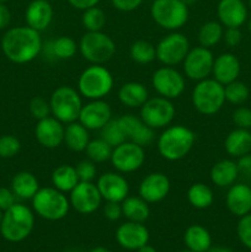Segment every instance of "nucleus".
Masks as SVG:
<instances>
[{"label": "nucleus", "instance_id": "1", "mask_svg": "<svg viewBox=\"0 0 251 252\" xmlns=\"http://www.w3.org/2000/svg\"><path fill=\"white\" fill-rule=\"evenodd\" d=\"M43 42L41 32L30 26L11 27L1 38V51L10 62L26 64L41 54Z\"/></svg>", "mask_w": 251, "mask_h": 252}, {"label": "nucleus", "instance_id": "2", "mask_svg": "<svg viewBox=\"0 0 251 252\" xmlns=\"http://www.w3.org/2000/svg\"><path fill=\"white\" fill-rule=\"evenodd\" d=\"M196 142V134L188 127L175 125L164 128L157 137V148L160 157L167 161H179L188 155Z\"/></svg>", "mask_w": 251, "mask_h": 252}, {"label": "nucleus", "instance_id": "3", "mask_svg": "<svg viewBox=\"0 0 251 252\" xmlns=\"http://www.w3.org/2000/svg\"><path fill=\"white\" fill-rule=\"evenodd\" d=\"M34 226V212L26 204L15 203L2 214L0 234L9 243H21L31 235Z\"/></svg>", "mask_w": 251, "mask_h": 252}, {"label": "nucleus", "instance_id": "4", "mask_svg": "<svg viewBox=\"0 0 251 252\" xmlns=\"http://www.w3.org/2000/svg\"><path fill=\"white\" fill-rule=\"evenodd\" d=\"M115 79L103 64H90L78 79V91L86 100H103L112 91Z\"/></svg>", "mask_w": 251, "mask_h": 252}, {"label": "nucleus", "instance_id": "5", "mask_svg": "<svg viewBox=\"0 0 251 252\" xmlns=\"http://www.w3.org/2000/svg\"><path fill=\"white\" fill-rule=\"evenodd\" d=\"M31 201L34 214L49 221L65 218L71 208L66 193H63L53 186L39 189Z\"/></svg>", "mask_w": 251, "mask_h": 252}, {"label": "nucleus", "instance_id": "6", "mask_svg": "<svg viewBox=\"0 0 251 252\" xmlns=\"http://www.w3.org/2000/svg\"><path fill=\"white\" fill-rule=\"evenodd\" d=\"M191 100L194 110L198 113L203 116L216 115L226 102L224 85L213 78L197 81L192 90Z\"/></svg>", "mask_w": 251, "mask_h": 252}, {"label": "nucleus", "instance_id": "7", "mask_svg": "<svg viewBox=\"0 0 251 252\" xmlns=\"http://www.w3.org/2000/svg\"><path fill=\"white\" fill-rule=\"evenodd\" d=\"M51 115L63 125L76 122L79 120L83 100L78 89L68 85H62L52 93L49 98Z\"/></svg>", "mask_w": 251, "mask_h": 252}, {"label": "nucleus", "instance_id": "8", "mask_svg": "<svg viewBox=\"0 0 251 252\" xmlns=\"http://www.w3.org/2000/svg\"><path fill=\"white\" fill-rule=\"evenodd\" d=\"M153 21L167 31H179L188 21V6L182 0H154L150 6Z\"/></svg>", "mask_w": 251, "mask_h": 252}, {"label": "nucleus", "instance_id": "9", "mask_svg": "<svg viewBox=\"0 0 251 252\" xmlns=\"http://www.w3.org/2000/svg\"><path fill=\"white\" fill-rule=\"evenodd\" d=\"M81 57L90 64H105L116 53V43L102 31L85 32L79 42Z\"/></svg>", "mask_w": 251, "mask_h": 252}, {"label": "nucleus", "instance_id": "10", "mask_svg": "<svg viewBox=\"0 0 251 252\" xmlns=\"http://www.w3.org/2000/svg\"><path fill=\"white\" fill-rule=\"evenodd\" d=\"M176 116V108L169 98L155 96L149 97L140 107L139 117L152 129L169 127Z\"/></svg>", "mask_w": 251, "mask_h": 252}, {"label": "nucleus", "instance_id": "11", "mask_svg": "<svg viewBox=\"0 0 251 252\" xmlns=\"http://www.w3.org/2000/svg\"><path fill=\"white\" fill-rule=\"evenodd\" d=\"M157 59L166 66H175L184 62L189 48V41L184 33L179 31H172L162 37L157 44Z\"/></svg>", "mask_w": 251, "mask_h": 252}, {"label": "nucleus", "instance_id": "12", "mask_svg": "<svg viewBox=\"0 0 251 252\" xmlns=\"http://www.w3.org/2000/svg\"><path fill=\"white\" fill-rule=\"evenodd\" d=\"M110 161L113 169L123 175L138 171L145 161L144 147L126 140L122 144L113 148Z\"/></svg>", "mask_w": 251, "mask_h": 252}, {"label": "nucleus", "instance_id": "13", "mask_svg": "<svg viewBox=\"0 0 251 252\" xmlns=\"http://www.w3.org/2000/svg\"><path fill=\"white\" fill-rule=\"evenodd\" d=\"M152 85L157 95L172 101L184 94L186 80L184 74L175 69V66L164 65L153 73Z\"/></svg>", "mask_w": 251, "mask_h": 252}, {"label": "nucleus", "instance_id": "14", "mask_svg": "<svg viewBox=\"0 0 251 252\" xmlns=\"http://www.w3.org/2000/svg\"><path fill=\"white\" fill-rule=\"evenodd\" d=\"M213 63L214 56L211 48L202 46L191 48L182 62L185 76L196 83L204 80L212 75Z\"/></svg>", "mask_w": 251, "mask_h": 252}, {"label": "nucleus", "instance_id": "15", "mask_svg": "<svg viewBox=\"0 0 251 252\" xmlns=\"http://www.w3.org/2000/svg\"><path fill=\"white\" fill-rule=\"evenodd\" d=\"M102 197L94 182H79L69 193L70 207L79 214L89 216L100 208Z\"/></svg>", "mask_w": 251, "mask_h": 252}, {"label": "nucleus", "instance_id": "16", "mask_svg": "<svg viewBox=\"0 0 251 252\" xmlns=\"http://www.w3.org/2000/svg\"><path fill=\"white\" fill-rule=\"evenodd\" d=\"M96 186L105 202L121 203L129 194V184L123 174L117 171L103 172L97 177Z\"/></svg>", "mask_w": 251, "mask_h": 252}, {"label": "nucleus", "instance_id": "17", "mask_svg": "<svg viewBox=\"0 0 251 252\" xmlns=\"http://www.w3.org/2000/svg\"><path fill=\"white\" fill-rule=\"evenodd\" d=\"M112 120V108L105 100H90L84 103L79 122L89 130H100Z\"/></svg>", "mask_w": 251, "mask_h": 252}, {"label": "nucleus", "instance_id": "18", "mask_svg": "<svg viewBox=\"0 0 251 252\" xmlns=\"http://www.w3.org/2000/svg\"><path fill=\"white\" fill-rule=\"evenodd\" d=\"M171 189L169 177L162 172H150L140 181L138 194L148 203H159L165 199Z\"/></svg>", "mask_w": 251, "mask_h": 252}, {"label": "nucleus", "instance_id": "19", "mask_svg": "<svg viewBox=\"0 0 251 252\" xmlns=\"http://www.w3.org/2000/svg\"><path fill=\"white\" fill-rule=\"evenodd\" d=\"M149 230L144 223L127 220L116 230V240L121 248L129 251H137L149 243Z\"/></svg>", "mask_w": 251, "mask_h": 252}, {"label": "nucleus", "instance_id": "20", "mask_svg": "<svg viewBox=\"0 0 251 252\" xmlns=\"http://www.w3.org/2000/svg\"><path fill=\"white\" fill-rule=\"evenodd\" d=\"M65 125L54 118L53 116L37 121L34 127V137L38 144L46 149H56L64 142Z\"/></svg>", "mask_w": 251, "mask_h": 252}, {"label": "nucleus", "instance_id": "21", "mask_svg": "<svg viewBox=\"0 0 251 252\" xmlns=\"http://www.w3.org/2000/svg\"><path fill=\"white\" fill-rule=\"evenodd\" d=\"M121 127L125 132L127 140L142 145V147H148L152 144L155 139L154 129L148 127L142 118L137 117L134 115H123L118 118Z\"/></svg>", "mask_w": 251, "mask_h": 252}, {"label": "nucleus", "instance_id": "22", "mask_svg": "<svg viewBox=\"0 0 251 252\" xmlns=\"http://www.w3.org/2000/svg\"><path fill=\"white\" fill-rule=\"evenodd\" d=\"M217 15L225 29H239L248 20V7L243 0H220L217 6Z\"/></svg>", "mask_w": 251, "mask_h": 252}, {"label": "nucleus", "instance_id": "23", "mask_svg": "<svg viewBox=\"0 0 251 252\" xmlns=\"http://www.w3.org/2000/svg\"><path fill=\"white\" fill-rule=\"evenodd\" d=\"M240 71V61L235 54L225 52V53L219 54L218 57L214 58L212 76H213L214 80L220 83L221 85L225 86L233 81L238 80Z\"/></svg>", "mask_w": 251, "mask_h": 252}, {"label": "nucleus", "instance_id": "24", "mask_svg": "<svg viewBox=\"0 0 251 252\" xmlns=\"http://www.w3.org/2000/svg\"><path fill=\"white\" fill-rule=\"evenodd\" d=\"M53 7L49 0H32L25 11L26 25L36 31L42 32L49 27L53 20Z\"/></svg>", "mask_w": 251, "mask_h": 252}, {"label": "nucleus", "instance_id": "25", "mask_svg": "<svg viewBox=\"0 0 251 252\" xmlns=\"http://www.w3.org/2000/svg\"><path fill=\"white\" fill-rule=\"evenodd\" d=\"M225 204L233 216L240 217L251 213V187L246 184H234L228 189Z\"/></svg>", "mask_w": 251, "mask_h": 252}, {"label": "nucleus", "instance_id": "26", "mask_svg": "<svg viewBox=\"0 0 251 252\" xmlns=\"http://www.w3.org/2000/svg\"><path fill=\"white\" fill-rule=\"evenodd\" d=\"M79 51V44L69 36H61L53 41L47 42L42 47V52L47 59L66 61L71 59Z\"/></svg>", "mask_w": 251, "mask_h": 252}, {"label": "nucleus", "instance_id": "27", "mask_svg": "<svg viewBox=\"0 0 251 252\" xmlns=\"http://www.w3.org/2000/svg\"><path fill=\"white\" fill-rule=\"evenodd\" d=\"M239 169L236 161L231 159L219 160L212 166L209 177L214 186L219 189H229L236 182L239 177Z\"/></svg>", "mask_w": 251, "mask_h": 252}, {"label": "nucleus", "instance_id": "28", "mask_svg": "<svg viewBox=\"0 0 251 252\" xmlns=\"http://www.w3.org/2000/svg\"><path fill=\"white\" fill-rule=\"evenodd\" d=\"M224 149L231 158H240L251 153V129L235 128L224 139Z\"/></svg>", "mask_w": 251, "mask_h": 252}, {"label": "nucleus", "instance_id": "29", "mask_svg": "<svg viewBox=\"0 0 251 252\" xmlns=\"http://www.w3.org/2000/svg\"><path fill=\"white\" fill-rule=\"evenodd\" d=\"M149 98V93L144 84L129 81L123 84L118 90V100L128 108H140Z\"/></svg>", "mask_w": 251, "mask_h": 252}, {"label": "nucleus", "instance_id": "30", "mask_svg": "<svg viewBox=\"0 0 251 252\" xmlns=\"http://www.w3.org/2000/svg\"><path fill=\"white\" fill-rule=\"evenodd\" d=\"M89 142H90V130L86 129L79 121L65 125L63 143L71 152H85Z\"/></svg>", "mask_w": 251, "mask_h": 252}, {"label": "nucleus", "instance_id": "31", "mask_svg": "<svg viewBox=\"0 0 251 252\" xmlns=\"http://www.w3.org/2000/svg\"><path fill=\"white\" fill-rule=\"evenodd\" d=\"M41 189L37 177L30 171H20L11 180V189L17 198L32 199Z\"/></svg>", "mask_w": 251, "mask_h": 252}, {"label": "nucleus", "instance_id": "32", "mask_svg": "<svg viewBox=\"0 0 251 252\" xmlns=\"http://www.w3.org/2000/svg\"><path fill=\"white\" fill-rule=\"evenodd\" d=\"M184 243L187 250L207 252L212 248V236L204 226L199 225V224H193L185 231Z\"/></svg>", "mask_w": 251, "mask_h": 252}, {"label": "nucleus", "instance_id": "33", "mask_svg": "<svg viewBox=\"0 0 251 252\" xmlns=\"http://www.w3.org/2000/svg\"><path fill=\"white\" fill-rule=\"evenodd\" d=\"M122 214L129 221L145 223L150 216L149 203L145 202L140 196H128L121 202Z\"/></svg>", "mask_w": 251, "mask_h": 252}, {"label": "nucleus", "instance_id": "34", "mask_svg": "<svg viewBox=\"0 0 251 252\" xmlns=\"http://www.w3.org/2000/svg\"><path fill=\"white\" fill-rule=\"evenodd\" d=\"M52 185L54 189H59L63 193H70L74 187L80 182L75 166L69 164L59 165L53 170L51 177Z\"/></svg>", "mask_w": 251, "mask_h": 252}, {"label": "nucleus", "instance_id": "35", "mask_svg": "<svg viewBox=\"0 0 251 252\" xmlns=\"http://www.w3.org/2000/svg\"><path fill=\"white\" fill-rule=\"evenodd\" d=\"M187 201L193 208L206 209L213 204L214 193L208 185L197 182L187 189Z\"/></svg>", "mask_w": 251, "mask_h": 252}, {"label": "nucleus", "instance_id": "36", "mask_svg": "<svg viewBox=\"0 0 251 252\" xmlns=\"http://www.w3.org/2000/svg\"><path fill=\"white\" fill-rule=\"evenodd\" d=\"M223 25L219 21H207L199 27L198 30V42L199 46L212 48L217 46L223 39L224 29Z\"/></svg>", "mask_w": 251, "mask_h": 252}, {"label": "nucleus", "instance_id": "37", "mask_svg": "<svg viewBox=\"0 0 251 252\" xmlns=\"http://www.w3.org/2000/svg\"><path fill=\"white\" fill-rule=\"evenodd\" d=\"M129 57L138 64H150L157 59V49L153 43L145 39L133 42L129 48Z\"/></svg>", "mask_w": 251, "mask_h": 252}, {"label": "nucleus", "instance_id": "38", "mask_svg": "<svg viewBox=\"0 0 251 252\" xmlns=\"http://www.w3.org/2000/svg\"><path fill=\"white\" fill-rule=\"evenodd\" d=\"M112 150L113 147H111L106 140L100 137L96 139H90L85 149V154L89 160L94 161L95 164H101V162H106L111 159Z\"/></svg>", "mask_w": 251, "mask_h": 252}, {"label": "nucleus", "instance_id": "39", "mask_svg": "<svg viewBox=\"0 0 251 252\" xmlns=\"http://www.w3.org/2000/svg\"><path fill=\"white\" fill-rule=\"evenodd\" d=\"M106 22H107V17H106L105 11L97 5L89 9L84 10L83 16H81V24L85 29L86 32H96L102 31L105 27Z\"/></svg>", "mask_w": 251, "mask_h": 252}, {"label": "nucleus", "instance_id": "40", "mask_svg": "<svg viewBox=\"0 0 251 252\" xmlns=\"http://www.w3.org/2000/svg\"><path fill=\"white\" fill-rule=\"evenodd\" d=\"M224 93H225V101L231 105H243L250 95L248 85L243 81L235 80L233 83L224 86Z\"/></svg>", "mask_w": 251, "mask_h": 252}, {"label": "nucleus", "instance_id": "41", "mask_svg": "<svg viewBox=\"0 0 251 252\" xmlns=\"http://www.w3.org/2000/svg\"><path fill=\"white\" fill-rule=\"evenodd\" d=\"M100 133L101 138H102L103 140H106V142L113 148L122 144L123 142L127 140L125 132H123L122 127H121L120 122H118V118L117 120H113L112 118L107 125L103 126V127L101 128Z\"/></svg>", "mask_w": 251, "mask_h": 252}, {"label": "nucleus", "instance_id": "42", "mask_svg": "<svg viewBox=\"0 0 251 252\" xmlns=\"http://www.w3.org/2000/svg\"><path fill=\"white\" fill-rule=\"evenodd\" d=\"M20 150H21V142L19 138L11 134L0 137V158L11 159L19 154Z\"/></svg>", "mask_w": 251, "mask_h": 252}, {"label": "nucleus", "instance_id": "43", "mask_svg": "<svg viewBox=\"0 0 251 252\" xmlns=\"http://www.w3.org/2000/svg\"><path fill=\"white\" fill-rule=\"evenodd\" d=\"M29 110L32 117L37 121H41L43 118L48 117V116H52L49 101L41 97V96H36V97H33L30 101Z\"/></svg>", "mask_w": 251, "mask_h": 252}, {"label": "nucleus", "instance_id": "44", "mask_svg": "<svg viewBox=\"0 0 251 252\" xmlns=\"http://www.w3.org/2000/svg\"><path fill=\"white\" fill-rule=\"evenodd\" d=\"M236 234L240 243L251 250V213L240 217L236 225Z\"/></svg>", "mask_w": 251, "mask_h": 252}, {"label": "nucleus", "instance_id": "45", "mask_svg": "<svg viewBox=\"0 0 251 252\" xmlns=\"http://www.w3.org/2000/svg\"><path fill=\"white\" fill-rule=\"evenodd\" d=\"M75 169L80 182H94V180L96 179L97 169H96L95 162L91 161V160H81L78 162Z\"/></svg>", "mask_w": 251, "mask_h": 252}, {"label": "nucleus", "instance_id": "46", "mask_svg": "<svg viewBox=\"0 0 251 252\" xmlns=\"http://www.w3.org/2000/svg\"><path fill=\"white\" fill-rule=\"evenodd\" d=\"M233 122L236 128L251 129V110L248 107H238L233 112Z\"/></svg>", "mask_w": 251, "mask_h": 252}, {"label": "nucleus", "instance_id": "47", "mask_svg": "<svg viewBox=\"0 0 251 252\" xmlns=\"http://www.w3.org/2000/svg\"><path fill=\"white\" fill-rule=\"evenodd\" d=\"M103 216L110 221H116L123 216L122 206L117 202H106L103 206Z\"/></svg>", "mask_w": 251, "mask_h": 252}, {"label": "nucleus", "instance_id": "48", "mask_svg": "<svg viewBox=\"0 0 251 252\" xmlns=\"http://www.w3.org/2000/svg\"><path fill=\"white\" fill-rule=\"evenodd\" d=\"M16 198L15 193L12 192L11 189L7 187H0V209L5 212L9 209L10 207L14 206L16 203Z\"/></svg>", "mask_w": 251, "mask_h": 252}, {"label": "nucleus", "instance_id": "49", "mask_svg": "<svg viewBox=\"0 0 251 252\" xmlns=\"http://www.w3.org/2000/svg\"><path fill=\"white\" fill-rule=\"evenodd\" d=\"M223 39L225 42L226 46L229 47H236L240 44L241 39H243V34H241L240 29L238 27H230L224 31Z\"/></svg>", "mask_w": 251, "mask_h": 252}, {"label": "nucleus", "instance_id": "50", "mask_svg": "<svg viewBox=\"0 0 251 252\" xmlns=\"http://www.w3.org/2000/svg\"><path fill=\"white\" fill-rule=\"evenodd\" d=\"M143 1L144 0H111L113 7L122 12L134 11L143 4Z\"/></svg>", "mask_w": 251, "mask_h": 252}, {"label": "nucleus", "instance_id": "51", "mask_svg": "<svg viewBox=\"0 0 251 252\" xmlns=\"http://www.w3.org/2000/svg\"><path fill=\"white\" fill-rule=\"evenodd\" d=\"M236 165H238L239 174L245 175V176H251V153L238 158Z\"/></svg>", "mask_w": 251, "mask_h": 252}, {"label": "nucleus", "instance_id": "52", "mask_svg": "<svg viewBox=\"0 0 251 252\" xmlns=\"http://www.w3.org/2000/svg\"><path fill=\"white\" fill-rule=\"evenodd\" d=\"M10 22H11V12L5 2H0V30L7 29Z\"/></svg>", "mask_w": 251, "mask_h": 252}, {"label": "nucleus", "instance_id": "53", "mask_svg": "<svg viewBox=\"0 0 251 252\" xmlns=\"http://www.w3.org/2000/svg\"><path fill=\"white\" fill-rule=\"evenodd\" d=\"M68 2L71 6L75 7V9L84 11V10L89 9V7L96 6L100 2V0H68Z\"/></svg>", "mask_w": 251, "mask_h": 252}, {"label": "nucleus", "instance_id": "54", "mask_svg": "<svg viewBox=\"0 0 251 252\" xmlns=\"http://www.w3.org/2000/svg\"><path fill=\"white\" fill-rule=\"evenodd\" d=\"M207 252H234V251L229 248H224V246H214V248H211Z\"/></svg>", "mask_w": 251, "mask_h": 252}, {"label": "nucleus", "instance_id": "55", "mask_svg": "<svg viewBox=\"0 0 251 252\" xmlns=\"http://www.w3.org/2000/svg\"><path fill=\"white\" fill-rule=\"evenodd\" d=\"M137 252H157V250H155L152 245L147 244V245H144V246H142L140 249H138Z\"/></svg>", "mask_w": 251, "mask_h": 252}, {"label": "nucleus", "instance_id": "56", "mask_svg": "<svg viewBox=\"0 0 251 252\" xmlns=\"http://www.w3.org/2000/svg\"><path fill=\"white\" fill-rule=\"evenodd\" d=\"M90 252H110L106 248H102V246H98V248L93 249Z\"/></svg>", "mask_w": 251, "mask_h": 252}, {"label": "nucleus", "instance_id": "57", "mask_svg": "<svg viewBox=\"0 0 251 252\" xmlns=\"http://www.w3.org/2000/svg\"><path fill=\"white\" fill-rule=\"evenodd\" d=\"M182 1H184L185 4L187 5V6H191V5L196 4V2L198 1V0H182Z\"/></svg>", "mask_w": 251, "mask_h": 252}, {"label": "nucleus", "instance_id": "58", "mask_svg": "<svg viewBox=\"0 0 251 252\" xmlns=\"http://www.w3.org/2000/svg\"><path fill=\"white\" fill-rule=\"evenodd\" d=\"M248 27H249V32H250V33H251V17H250V20H249Z\"/></svg>", "mask_w": 251, "mask_h": 252}, {"label": "nucleus", "instance_id": "59", "mask_svg": "<svg viewBox=\"0 0 251 252\" xmlns=\"http://www.w3.org/2000/svg\"><path fill=\"white\" fill-rule=\"evenodd\" d=\"M2 214H4V212L1 211V209H0V223H1V219H2Z\"/></svg>", "mask_w": 251, "mask_h": 252}, {"label": "nucleus", "instance_id": "60", "mask_svg": "<svg viewBox=\"0 0 251 252\" xmlns=\"http://www.w3.org/2000/svg\"><path fill=\"white\" fill-rule=\"evenodd\" d=\"M180 252H194V251H191V250H187V249H186V250H184V251H180Z\"/></svg>", "mask_w": 251, "mask_h": 252}, {"label": "nucleus", "instance_id": "61", "mask_svg": "<svg viewBox=\"0 0 251 252\" xmlns=\"http://www.w3.org/2000/svg\"><path fill=\"white\" fill-rule=\"evenodd\" d=\"M249 6H250V9H251V0H249Z\"/></svg>", "mask_w": 251, "mask_h": 252}, {"label": "nucleus", "instance_id": "62", "mask_svg": "<svg viewBox=\"0 0 251 252\" xmlns=\"http://www.w3.org/2000/svg\"><path fill=\"white\" fill-rule=\"evenodd\" d=\"M7 0H0V2H6Z\"/></svg>", "mask_w": 251, "mask_h": 252}]
</instances>
